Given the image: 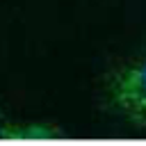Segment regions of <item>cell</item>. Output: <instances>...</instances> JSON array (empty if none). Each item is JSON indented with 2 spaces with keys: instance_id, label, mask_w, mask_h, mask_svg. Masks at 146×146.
<instances>
[{
  "instance_id": "6da1fadb",
  "label": "cell",
  "mask_w": 146,
  "mask_h": 146,
  "mask_svg": "<svg viewBox=\"0 0 146 146\" xmlns=\"http://www.w3.org/2000/svg\"><path fill=\"white\" fill-rule=\"evenodd\" d=\"M107 96L125 121L146 125V55L128 62L110 78Z\"/></svg>"
}]
</instances>
